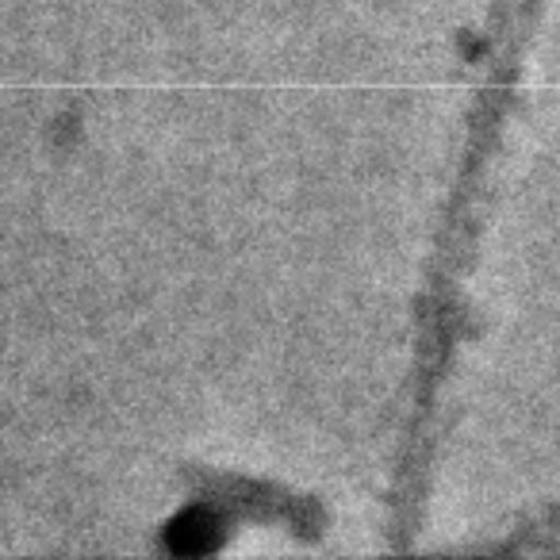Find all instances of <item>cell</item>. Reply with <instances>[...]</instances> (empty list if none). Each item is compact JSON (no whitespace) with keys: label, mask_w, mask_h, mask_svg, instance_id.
<instances>
[{"label":"cell","mask_w":560,"mask_h":560,"mask_svg":"<svg viewBox=\"0 0 560 560\" xmlns=\"http://www.w3.org/2000/svg\"><path fill=\"white\" fill-rule=\"evenodd\" d=\"M465 552H483V557H529V552H560V506L534 514V518L518 522L506 537L488 545H468Z\"/></svg>","instance_id":"obj_1"}]
</instances>
